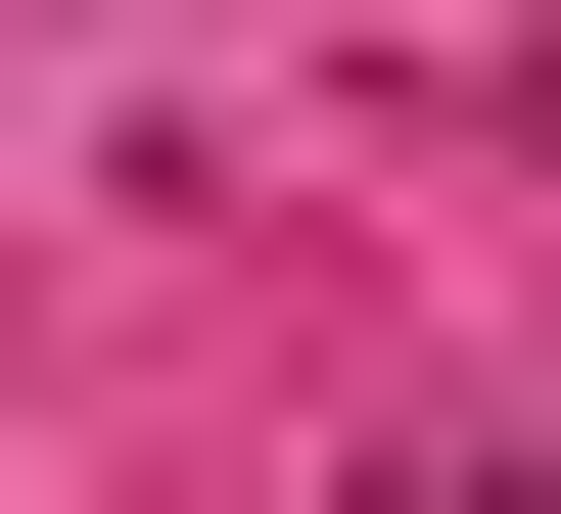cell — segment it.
<instances>
[{"instance_id":"obj_1","label":"cell","mask_w":561,"mask_h":514,"mask_svg":"<svg viewBox=\"0 0 561 514\" xmlns=\"http://www.w3.org/2000/svg\"><path fill=\"white\" fill-rule=\"evenodd\" d=\"M375 514H561V468H515V421H421V468H375Z\"/></svg>"}]
</instances>
